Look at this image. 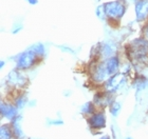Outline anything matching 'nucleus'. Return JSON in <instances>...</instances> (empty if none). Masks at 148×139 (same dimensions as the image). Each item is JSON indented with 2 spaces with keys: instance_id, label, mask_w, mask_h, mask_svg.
<instances>
[{
  "instance_id": "nucleus-1",
  "label": "nucleus",
  "mask_w": 148,
  "mask_h": 139,
  "mask_svg": "<svg viewBox=\"0 0 148 139\" xmlns=\"http://www.w3.org/2000/svg\"><path fill=\"white\" fill-rule=\"evenodd\" d=\"M127 57L134 65H144L148 62V39L144 36L130 41L127 46Z\"/></svg>"
},
{
  "instance_id": "nucleus-2",
  "label": "nucleus",
  "mask_w": 148,
  "mask_h": 139,
  "mask_svg": "<svg viewBox=\"0 0 148 139\" xmlns=\"http://www.w3.org/2000/svg\"><path fill=\"white\" fill-rule=\"evenodd\" d=\"M106 17L109 22L119 23L124 18L127 12L126 1L124 0H112L104 2Z\"/></svg>"
},
{
  "instance_id": "nucleus-3",
  "label": "nucleus",
  "mask_w": 148,
  "mask_h": 139,
  "mask_svg": "<svg viewBox=\"0 0 148 139\" xmlns=\"http://www.w3.org/2000/svg\"><path fill=\"white\" fill-rule=\"evenodd\" d=\"M41 61V59L36 55V53L32 49L29 47L23 52L19 53L18 55H16L15 62H16V68H18L20 71H27L30 70L33 66H35L36 63Z\"/></svg>"
},
{
  "instance_id": "nucleus-4",
  "label": "nucleus",
  "mask_w": 148,
  "mask_h": 139,
  "mask_svg": "<svg viewBox=\"0 0 148 139\" xmlns=\"http://www.w3.org/2000/svg\"><path fill=\"white\" fill-rule=\"evenodd\" d=\"M22 72L23 71H20L18 68H13L12 71H10L5 77L6 84L12 89H15V90L23 89L27 87L28 78Z\"/></svg>"
},
{
  "instance_id": "nucleus-5",
  "label": "nucleus",
  "mask_w": 148,
  "mask_h": 139,
  "mask_svg": "<svg viewBox=\"0 0 148 139\" xmlns=\"http://www.w3.org/2000/svg\"><path fill=\"white\" fill-rule=\"evenodd\" d=\"M90 77L93 83L95 84H104L107 79H108L109 75L106 71L104 61H96L93 63L90 68Z\"/></svg>"
},
{
  "instance_id": "nucleus-6",
  "label": "nucleus",
  "mask_w": 148,
  "mask_h": 139,
  "mask_svg": "<svg viewBox=\"0 0 148 139\" xmlns=\"http://www.w3.org/2000/svg\"><path fill=\"white\" fill-rule=\"evenodd\" d=\"M125 77L126 76H124V75L120 74V73L109 76L108 79L103 84L104 91L111 93V94H115L116 91L120 90L121 87H123V83L126 81V78Z\"/></svg>"
},
{
  "instance_id": "nucleus-7",
  "label": "nucleus",
  "mask_w": 148,
  "mask_h": 139,
  "mask_svg": "<svg viewBox=\"0 0 148 139\" xmlns=\"http://www.w3.org/2000/svg\"><path fill=\"white\" fill-rule=\"evenodd\" d=\"M134 15L136 22L148 21V0H134Z\"/></svg>"
},
{
  "instance_id": "nucleus-8",
  "label": "nucleus",
  "mask_w": 148,
  "mask_h": 139,
  "mask_svg": "<svg viewBox=\"0 0 148 139\" xmlns=\"http://www.w3.org/2000/svg\"><path fill=\"white\" fill-rule=\"evenodd\" d=\"M88 123L91 130H103L106 127V115L103 111L95 112L88 118Z\"/></svg>"
},
{
  "instance_id": "nucleus-9",
  "label": "nucleus",
  "mask_w": 148,
  "mask_h": 139,
  "mask_svg": "<svg viewBox=\"0 0 148 139\" xmlns=\"http://www.w3.org/2000/svg\"><path fill=\"white\" fill-rule=\"evenodd\" d=\"M113 95L114 94H111V93L106 92V91H103L101 93H96L95 95H94V98H93V103L97 108H104L106 106L110 105L114 101Z\"/></svg>"
},
{
  "instance_id": "nucleus-10",
  "label": "nucleus",
  "mask_w": 148,
  "mask_h": 139,
  "mask_svg": "<svg viewBox=\"0 0 148 139\" xmlns=\"http://www.w3.org/2000/svg\"><path fill=\"white\" fill-rule=\"evenodd\" d=\"M18 108H16L14 103H9V102L1 101L0 103V115L2 118H5L8 120L12 121L16 116H18Z\"/></svg>"
},
{
  "instance_id": "nucleus-11",
  "label": "nucleus",
  "mask_w": 148,
  "mask_h": 139,
  "mask_svg": "<svg viewBox=\"0 0 148 139\" xmlns=\"http://www.w3.org/2000/svg\"><path fill=\"white\" fill-rule=\"evenodd\" d=\"M103 61H104L106 71H107L109 76L119 73L120 68H121V60H120V57L117 55L111 56V57L105 59V60H103Z\"/></svg>"
},
{
  "instance_id": "nucleus-12",
  "label": "nucleus",
  "mask_w": 148,
  "mask_h": 139,
  "mask_svg": "<svg viewBox=\"0 0 148 139\" xmlns=\"http://www.w3.org/2000/svg\"><path fill=\"white\" fill-rule=\"evenodd\" d=\"M95 53H96V56L99 57L103 61V60H105V59L114 55L115 47H114V44H112L111 42H104L102 44H99V49Z\"/></svg>"
},
{
  "instance_id": "nucleus-13",
  "label": "nucleus",
  "mask_w": 148,
  "mask_h": 139,
  "mask_svg": "<svg viewBox=\"0 0 148 139\" xmlns=\"http://www.w3.org/2000/svg\"><path fill=\"white\" fill-rule=\"evenodd\" d=\"M21 121H22V116L20 114L18 116H16L12 121V129H13V134H14V138L15 139H25V135L22 131L21 127Z\"/></svg>"
},
{
  "instance_id": "nucleus-14",
  "label": "nucleus",
  "mask_w": 148,
  "mask_h": 139,
  "mask_svg": "<svg viewBox=\"0 0 148 139\" xmlns=\"http://www.w3.org/2000/svg\"><path fill=\"white\" fill-rule=\"evenodd\" d=\"M14 137L11 123H4L0 127V139H12Z\"/></svg>"
},
{
  "instance_id": "nucleus-15",
  "label": "nucleus",
  "mask_w": 148,
  "mask_h": 139,
  "mask_svg": "<svg viewBox=\"0 0 148 139\" xmlns=\"http://www.w3.org/2000/svg\"><path fill=\"white\" fill-rule=\"evenodd\" d=\"M13 103L16 105V108L18 110H22L25 105L28 104V96L25 93H20L16 96L14 100H13Z\"/></svg>"
},
{
  "instance_id": "nucleus-16",
  "label": "nucleus",
  "mask_w": 148,
  "mask_h": 139,
  "mask_svg": "<svg viewBox=\"0 0 148 139\" xmlns=\"http://www.w3.org/2000/svg\"><path fill=\"white\" fill-rule=\"evenodd\" d=\"M95 104L93 103V101H87L85 102L82 108H80V113L87 116H91L93 113H95Z\"/></svg>"
},
{
  "instance_id": "nucleus-17",
  "label": "nucleus",
  "mask_w": 148,
  "mask_h": 139,
  "mask_svg": "<svg viewBox=\"0 0 148 139\" xmlns=\"http://www.w3.org/2000/svg\"><path fill=\"white\" fill-rule=\"evenodd\" d=\"M30 49H33V51L36 53V55L38 56L41 60L45 58V56H46V47H45V45H43L42 43H40V42L39 43H35L30 46Z\"/></svg>"
},
{
  "instance_id": "nucleus-18",
  "label": "nucleus",
  "mask_w": 148,
  "mask_h": 139,
  "mask_svg": "<svg viewBox=\"0 0 148 139\" xmlns=\"http://www.w3.org/2000/svg\"><path fill=\"white\" fill-rule=\"evenodd\" d=\"M121 110H122V103L120 101H115L114 100L110 105H109V112L110 114L113 116V117H117L121 113Z\"/></svg>"
},
{
  "instance_id": "nucleus-19",
  "label": "nucleus",
  "mask_w": 148,
  "mask_h": 139,
  "mask_svg": "<svg viewBox=\"0 0 148 139\" xmlns=\"http://www.w3.org/2000/svg\"><path fill=\"white\" fill-rule=\"evenodd\" d=\"M147 83H148L147 79L144 78L143 76H141V77L136 78V80H134V82H133V87L136 89L138 91H142L147 87Z\"/></svg>"
},
{
  "instance_id": "nucleus-20",
  "label": "nucleus",
  "mask_w": 148,
  "mask_h": 139,
  "mask_svg": "<svg viewBox=\"0 0 148 139\" xmlns=\"http://www.w3.org/2000/svg\"><path fill=\"white\" fill-rule=\"evenodd\" d=\"M95 15L96 17L103 21H105L107 20V17H106V12H105V7H104V3L102 4H99V5L96 6L95 9Z\"/></svg>"
},
{
  "instance_id": "nucleus-21",
  "label": "nucleus",
  "mask_w": 148,
  "mask_h": 139,
  "mask_svg": "<svg viewBox=\"0 0 148 139\" xmlns=\"http://www.w3.org/2000/svg\"><path fill=\"white\" fill-rule=\"evenodd\" d=\"M58 49H62V52L69 53V54H72V55H74V54H75V51H74L73 49H71V47L67 46V45H58Z\"/></svg>"
},
{
  "instance_id": "nucleus-22",
  "label": "nucleus",
  "mask_w": 148,
  "mask_h": 139,
  "mask_svg": "<svg viewBox=\"0 0 148 139\" xmlns=\"http://www.w3.org/2000/svg\"><path fill=\"white\" fill-rule=\"evenodd\" d=\"M22 28H23V26H22L21 24H15L14 26H13V28H12V34H18L19 32L21 31Z\"/></svg>"
},
{
  "instance_id": "nucleus-23",
  "label": "nucleus",
  "mask_w": 148,
  "mask_h": 139,
  "mask_svg": "<svg viewBox=\"0 0 148 139\" xmlns=\"http://www.w3.org/2000/svg\"><path fill=\"white\" fill-rule=\"evenodd\" d=\"M49 124H51V125H62V124H64V121H62V119H56V120L49 121Z\"/></svg>"
},
{
  "instance_id": "nucleus-24",
  "label": "nucleus",
  "mask_w": 148,
  "mask_h": 139,
  "mask_svg": "<svg viewBox=\"0 0 148 139\" xmlns=\"http://www.w3.org/2000/svg\"><path fill=\"white\" fill-rule=\"evenodd\" d=\"M143 36L148 39V21H147V24L143 28Z\"/></svg>"
},
{
  "instance_id": "nucleus-25",
  "label": "nucleus",
  "mask_w": 148,
  "mask_h": 139,
  "mask_svg": "<svg viewBox=\"0 0 148 139\" xmlns=\"http://www.w3.org/2000/svg\"><path fill=\"white\" fill-rule=\"evenodd\" d=\"M30 5H36L38 4V0H25Z\"/></svg>"
},
{
  "instance_id": "nucleus-26",
  "label": "nucleus",
  "mask_w": 148,
  "mask_h": 139,
  "mask_svg": "<svg viewBox=\"0 0 148 139\" xmlns=\"http://www.w3.org/2000/svg\"><path fill=\"white\" fill-rule=\"evenodd\" d=\"M4 65H5V61H4V60H0V68H1V70L4 68Z\"/></svg>"
},
{
  "instance_id": "nucleus-27",
  "label": "nucleus",
  "mask_w": 148,
  "mask_h": 139,
  "mask_svg": "<svg viewBox=\"0 0 148 139\" xmlns=\"http://www.w3.org/2000/svg\"><path fill=\"white\" fill-rule=\"evenodd\" d=\"M99 139H111V138H110L109 135H104V136H102Z\"/></svg>"
},
{
  "instance_id": "nucleus-28",
  "label": "nucleus",
  "mask_w": 148,
  "mask_h": 139,
  "mask_svg": "<svg viewBox=\"0 0 148 139\" xmlns=\"http://www.w3.org/2000/svg\"><path fill=\"white\" fill-rule=\"evenodd\" d=\"M126 139H132V138H131V137H127Z\"/></svg>"
},
{
  "instance_id": "nucleus-29",
  "label": "nucleus",
  "mask_w": 148,
  "mask_h": 139,
  "mask_svg": "<svg viewBox=\"0 0 148 139\" xmlns=\"http://www.w3.org/2000/svg\"><path fill=\"white\" fill-rule=\"evenodd\" d=\"M132 1H134V0H132Z\"/></svg>"
}]
</instances>
